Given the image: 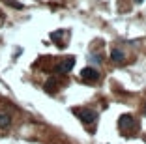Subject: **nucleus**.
I'll return each mask as SVG.
<instances>
[{"mask_svg":"<svg viewBox=\"0 0 146 144\" xmlns=\"http://www.w3.org/2000/svg\"><path fill=\"white\" fill-rule=\"evenodd\" d=\"M11 118H9L8 112H0V127H9Z\"/></svg>","mask_w":146,"mask_h":144,"instance_id":"nucleus-6","label":"nucleus"},{"mask_svg":"<svg viewBox=\"0 0 146 144\" xmlns=\"http://www.w3.org/2000/svg\"><path fill=\"white\" fill-rule=\"evenodd\" d=\"M77 112V116H79V120H81L82 123H94L96 120H98V112L96 110H92V109H77L75 110Z\"/></svg>","mask_w":146,"mask_h":144,"instance_id":"nucleus-1","label":"nucleus"},{"mask_svg":"<svg viewBox=\"0 0 146 144\" xmlns=\"http://www.w3.org/2000/svg\"><path fill=\"white\" fill-rule=\"evenodd\" d=\"M81 79L86 81V82H94V81L99 79V73H98V69H94V68H84V69H81Z\"/></svg>","mask_w":146,"mask_h":144,"instance_id":"nucleus-3","label":"nucleus"},{"mask_svg":"<svg viewBox=\"0 0 146 144\" xmlns=\"http://www.w3.org/2000/svg\"><path fill=\"white\" fill-rule=\"evenodd\" d=\"M118 127L120 129H131V127H135V120L131 114H122L120 120H118Z\"/></svg>","mask_w":146,"mask_h":144,"instance_id":"nucleus-4","label":"nucleus"},{"mask_svg":"<svg viewBox=\"0 0 146 144\" xmlns=\"http://www.w3.org/2000/svg\"><path fill=\"white\" fill-rule=\"evenodd\" d=\"M135 2H137V4H141V2H142V0H135Z\"/></svg>","mask_w":146,"mask_h":144,"instance_id":"nucleus-9","label":"nucleus"},{"mask_svg":"<svg viewBox=\"0 0 146 144\" xmlns=\"http://www.w3.org/2000/svg\"><path fill=\"white\" fill-rule=\"evenodd\" d=\"M144 114H146V105H144Z\"/></svg>","mask_w":146,"mask_h":144,"instance_id":"nucleus-10","label":"nucleus"},{"mask_svg":"<svg viewBox=\"0 0 146 144\" xmlns=\"http://www.w3.org/2000/svg\"><path fill=\"white\" fill-rule=\"evenodd\" d=\"M111 60L114 64H122L125 60V54L120 51V49H112V51H111Z\"/></svg>","mask_w":146,"mask_h":144,"instance_id":"nucleus-5","label":"nucleus"},{"mask_svg":"<svg viewBox=\"0 0 146 144\" xmlns=\"http://www.w3.org/2000/svg\"><path fill=\"white\" fill-rule=\"evenodd\" d=\"M4 4H8V6H11V8H15V9H23V4L21 2H15V0H2Z\"/></svg>","mask_w":146,"mask_h":144,"instance_id":"nucleus-7","label":"nucleus"},{"mask_svg":"<svg viewBox=\"0 0 146 144\" xmlns=\"http://www.w3.org/2000/svg\"><path fill=\"white\" fill-rule=\"evenodd\" d=\"M73 66H75V58H73V56H69V58L62 60V62L56 66L54 71H56V73H69V71L73 69Z\"/></svg>","mask_w":146,"mask_h":144,"instance_id":"nucleus-2","label":"nucleus"},{"mask_svg":"<svg viewBox=\"0 0 146 144\" xmlns=\"http://www.w3.org/2000/svg\"><path fill=\"white\" fill-rule=\"evenodd\" d=\"M90 60H92V62H96V64H101V56H96V54H90Z\"/></svg>","mask_w":146,"mask_h":144,"instance_id":"nucleus-8","label":"nucleus"}]
</instances>
